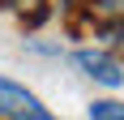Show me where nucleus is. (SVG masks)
<instances>
[{
    "instance_id": "nucleus-3",
    "label": "nucleus",
    "mask_w": 124,
    "mask_h": 120,
    "mask_svg": "<svg viewBox=\"0 0 124 120\" xmlns=\"http://www.w3.org/2000/svg\"><path fill=\"white\" fill-rule=\"evenodd\" d=\"M81 4H86V22L90 26L124 22V0H81Z\"/></svg>"
},
{
    "instance_id": "nucleus-2",
    "label": "nucleus",
    "mask_w": 124,
    "mask_h": 120,
    "mask_svg": "<svg viewBox=\"0 0 124 120\" xmlns=\"http://www.w3.org/2000/svg\"><path fill=\"white\" fill-rule=\"evenodd\" d=\"M77 69L86 73V77H94V82L99 86H120L124 82V64L116 56H107V51H94V47H81L77 51Z\"/></svg>"
},
{
    "instance_id": "nucleus-1",
    "label": "nucleus",
    "mask_w": 124,
    "mask_h": 120,
    "mask_svg": "<svg viewBox=\"0 0 124 120\" xmlns=\"http://www.w3.org/2000/svg\"><path fill=\"white\" fill-rule=\"evenodd\" d=\"M0 120H56V116L43 107L39 94H30L26 86L9 82V77H0Z\"/></svg>"
},
{
    "instance_id": "nucleus-5",
    "label": "nucleus",
    "mask_w": 124,
    "mask_h": 120,
    "mask_svg": "<svg viewBox=\"0 0 124 120\" xmlns=\"http://www.w3.org/2000/svg\"><path fill=\"white\" fill-rule=\"evenodd\" d=\"M90 120H124V103L120 99H94L90 103Z\"/></svg>"
},
{
    "instance_id": "nucleus-4",
    "label": "nucleus",
    "mask_w": 124,
    "mask_h": 120,
    "mask_svg": "<svg viewBox=\"0 0 124 120\" xmlns=\"http://www.w3.org/2000/svg\"><path fill=\"white\" fill-rule=\"evenodd\" d=\"M4 9H13V13H22V22L26 26H43L51 17V9H47V0H0Z\"/></svg>"
}]
</instances>
